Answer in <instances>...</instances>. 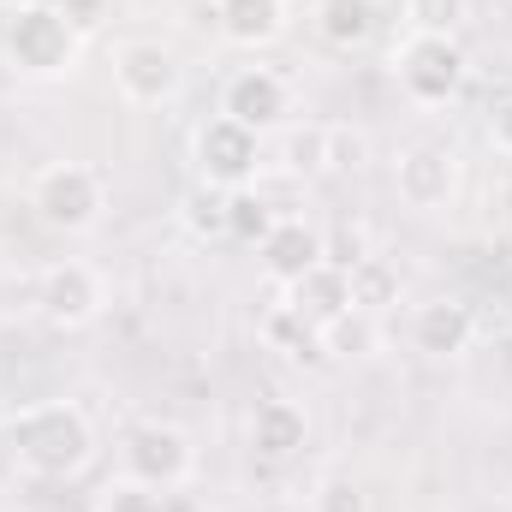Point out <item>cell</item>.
Listing matches in <instances>:
<instances>
[{
    "instance_id": "3",
    "label": "cell",
    "mask_w": 512,
    "mask_h": 512,
    "mask_svg": "<svg viewBox=\"0 0 512 512\" xmlns=\"http://www.w3.org/2000/svg\"><path fill=\"white\" fill-rule=\"evenodd\" d=\"M393 78H399L405 102L447 108L471 78V54H465L459 30H405V42L393 48Z\"/></svg>"
},
{
    "instance_id": "5",
    "label": "cell",
    "mask_w": 512,
    "mask_h": 512,
    "mask_svg": "<svg viewBox=\"0 0 512 512\" xmlns=\"http://www.w3.org/2000/svg\"><path fill=\"white\" fill-rule=\"evenodd\" d=\"M120 471H126L131 483L155 489V495H173V489H185L197 477V441H191V429H179L167 417H149V423L126 429Z\"/></svg>"
},
{
    "instance_id": "13",
    "label": "cell",
    "mask_w": 512,
    "mask_h": 512,
    "mask_svg": "<svg viewBox=\"0 0 512 512\" xmlns=\"http://www.w3.org/2000/svg\"><path fill=\"white\" fill-rule=\"evenodd\" d=\"M310 447V411L298 399H262L251 411V453L262 465H292Z\"/></svg>"
},
{
    "instance_id": "14",
    "label": "cell",
    "mask_w": 512,
    "mask_h": 512,
    "mask_svg": "<svg viewBox=\"0 0 512 512\" xmlns=\"http://www.w3.org/2000/svg\"><path fill=\"white\" fill-rule=\"evenodd\" d=\"M286 304L322 334L328 322H340V316L352 310V268H340V262H316L304 280L286 286Z\"/></svg>"
},
{
    "instance_id": "21",
    "label": "cell",
    "mask_w": 512,
    "mask_h": 512,
    "mask_svg": "<svg viewBox=\"0 0 512 512\" xmlns=\"http://www.w3.org/2000/svg\"><path fill=\"white\" fill-rule=\"evenodd\" d=\"M352 304H358V310H376V316H387V310L399 304V274L387 268L382 256H364V262L352 268Z\"/></svg>"
},
{
    "instance_id": "11",
    "label": "cell",
    "mask_w": 512,
    "mask_h": 512,
    "mask_svg": "<svg viewBox=\"0 0 512 512\" xmlns=\"http://www.w3.org/2000/svg\"><path fill=\"white\" fill-rule=\"evenodd\" d=\"M405 334H411V352H423V358H435V364H453V358H465L471 340H477V310H471L465 298H423V304L411 310Z\"/></svg>"
},
{
    "instance_id": "7",
    "label": "cell",
    "mask_w": 512,
    "mask_h": 512,
    "mask_svg": "<svg viewBox=\"0 0 512 512\" xmlns=\"http://www.w3.org/2000/svg\"><path fill=\"white\" fill-rule=\"evenodd\" d=\"M191 167H197V185H215V191H251L256 173H262V137L245 131L239 120L215 114L203 120L191 137Z\"/></svg>"
},
{
    "instance_id": "17",
    "label": "cell",
    "mask_w": 512,
    "mask_h": 512,
    "mask_svg": "<svg viewBox=\"0 0 512 512\" xmlns=\"http://www.w3.org/2000/svg\"><path fill=\"white\" fill-rule=\"evenodd\" d=\"M322 352H328L334 364H364V358H376V352H382V316L352 304L340 322L322 328Z\"/></svg>"
},
{
    "instance_id": "22",
    "label": "cell",
    "mask_w": 512,
    "mask_h": 512,
    "mask_svg": "<svg viewBox=\"0 0 512 512\" xmlns=\"http://www.w3.org/2000/svg\"><path fill=\"white\" fill-rule=\"evenodd\" d=\"M280 215H274V203L262 197V191H233L227 197V239H245V245H262V233L274 227Z\"/></svg>"
},
{
    "instance_id": "15",
    "label": "cell",
    "mask_w": 512,
    "mask_h": 512,
    "mask_svg": "<svg viewBox=\"0 0 512 512\" xmlns=\"http://www.w3.org/2000/svg\"><path fill=\"white\" fill-rule=\"evenodd\" d=\"M215 24L233 48H274L292 24V0H215Z\"/></svg>"
},
{
    "instance_id": "2",
    "label": "cell",
    "mask_w": 512,
    "mask_h": 512,
    "mask_svg": "<svg viewBox=\"0 0 512 512\" xmlns=\"http://www.w3.org/2000/svg\"><path fill=\"white\" fill-rule=\"evenodd\" d=\"M0 54H6V66H12L18 78H36V84L66 78V72L78 66V24H72L66 6L36 0V6H24V12H6Z\"/></svg>"
},
{
    "instance_id": "9",
    "label": "cell",
    "mask_w": 512,
    "mask_h": 512,
    "mask_svg": "<svg viewBox=\"0 0 512 512\" xmlns=\"http://www.w3.org/2000/svg\"><path fill=\"white\" fill-rule=\"evenodd\" d=\"M221 114L239 120L245 131L268 137V131L292 126V84L274 72V66H239L227 84H221Z\"/></svg>"
},
{
    "instance_id": "12",
    "label": "cell",
    "mask_w": 512,
    "mask_h": 512,
    "mask_svg": "<svg viewBox=\"0 0 512 512\" xmlns=\"http://www.w3.org/2000/svg\"><path fill=\"white\" fill-rule=\"evenodd\" d=\"M256 262H262V274L286 292V286H292V280H304L316 262H328V256H322V227H310L304 215H280V221L262 233Z\"/></svg>"
},
{
    "instance_id": "8",
    "label": "cell",
    "mask_w": 512,
    "mask_h": 512,
    "mask_svg": "<svg viewBox=\"0 0 512 512\" xmlns=\"http://www.w3.org/2000/svg\"><path fill=\"white\" fill-rule=\"evenodd\" d=\"M36 310H42L48 328H66V334L102 322V310H108V280H102V268L84 262V256H60V262L36 280Z\"/></svg>"
},
{
    "instance_id": "6",
    "label": "cell",
    "mask_w": 512,
    "mask_h": 512,
    "mask_svg": "<svg viewBox=\"0 0 512 512\" xmlns=\"http://www.w3.org/2000/svg\"><path fill=\"white\" fill-rule=\"evenodd\" d=\"M114 90L131 108H167L185 90V60L161 36H126L114 48Z\"/></svg>"
},
{
    "instance_id": "26",
    "label": "cell",
    "mask_w": 512,
    "mask_h": 512,
    "mask_svg": "<svg viewBox=\"0 0 512 512\" xmlns=\"http://www.w3.org/2000/svg\"><path fill=\"white\" fill-rule=\"evenodd\" d=\"M102 512H161V495L143 489V483H131V477H120V483L102 495Z\"/></svg>"
},
{
    "instance_id": "1",
    "label": "cell",
    "mask_w": 512,
    "mask_h": 512,
    "mask_svg": "<svg viewBox=\"0 0 512 512\" xmlns=\"http://www.w3.org/2000/svg\"><path fill=\"white\" fill-rule=\"evenodd\" d=\"M6 453L36 483H72L96 459V423L72 399H42L6 417Z\"/></svg>"
},
{
    "instance_id": "24",
    "label": "cell",
    "mask_w": 512,
    "mask_h": 512,
    "mask_svg": "<svg viewBox=\"0 0 512 512\" xmlns=\"http://www.w3.org/2000/svg\"><path fill=\"white\" fill-rule=\"evenodd\" d=\"M405 18L411 30H459L465 0H405Z\"/></svg>"
},
{
    "instance_id": "10",
    "label": "cell",
    "mask_w": 512,
    "mask_h": 512,
    "mask_svg": "<svg viewBox=\"0 0 512 512\" xmlns=\"http://www.w3.org/2000/svg\"><path fill=\"white\" fill-rule=\"evenodd\" d=\"M393 191H399V203L417 209V215L447 209L453 191H459V155H453L447 143H411V149H399V161H393Z\"/></svg>"
},
{
    "instance_id": "25",
    "label": "cell",
    "mask_w": 512,
    "mask_h": 512,
    "mask_svg": "<svg viewBox=\"0 0 512 512\" xmlns=\"http://www.w3.org/2000/svg\"><path fill=\"white\" fill-rule=\"evenodd\" d=\"M286 167L292 173H322V126L286 131Z\"/></svg>"
},
{
    "instance_id": "28",
    "label": "cell",
    "mask_w": 512,
    "mask_h": 512,
    "mask_svg": "<svg viewBox=\"0 0 512 512\" xmlns=\"http://www.w3.org/2000/svg\"><path fill=\"white\" fill-rule=\"evenodd\" d=\"M24 6H36V0H0V12H24Z\"/></svg>"
},
{
    "instance_id": "4",
    "label": "cell",
    "mask_w": 512,
    "mask_h": 512,
    "mask_svg": "<svg viewBox=\"0 0 512 512\" xmlns=\"http://www.w3.org/2000/svg\"><path fill=\"white\" fill-rule=\"evenodd\" d=\"M30 209H36V221H42L48 233L78 239V233L102 227L108 185H102V173L84 167V161H54V167H42V173L30 179Z\"/></svg>"
},
{
    "instance_id": "23",
    "label": "cell",
    "mask_w": 512,
    "mask_h": 512,
    "mask_svg": "<svg viewBox=\"0 0 512 512\" xmlns=\"http://www.w3.org/2000/svg\"><path fill=\"white\" fill-rule=\"evenodd\" d=\"M310 512H370V495L352 471H322L310 483Z\"/></svg>"
},
{
    "instance_id": "18",
    "label": "cell",
    "mask_w": 512,
    "mask_h": 512,
    "mask_svg": "<svg viewBox=\"0 0 512 512\" xmlns=\"http://www.w3.org/2000/svg\"><path fill=\"white\" fill-rule=\"evenodd\" d=\"M262 340H268L274 352H286L292 364H304V358H310V364H322V358H328V352H322V334H316V328L286 304V298L262 316Z\"/></svg>"
},
{
    "instance_id": "27",
    "label": "cell",
    "mask_w": 512,
    "mask_h": 512,
    "mask_svg": "<svg viewBox=\"0 0 512 512\" xmlns=\"http://www.w3.org/2000/svg\"><path fill=\"white\" fill-rule=\"evenodd\" d=\"M489 149L512 161V96L507 102H495V114H489Z\"/></svg>"
},
{
    "instance_id": "19",
    "label": "cell",
    "mask_w": 512,
    "mask_h": 512,
    "mask_svg": "<svg viewBox=\"0 0 512 512\" xmlns=\"http://www.w3.org/2000/svg\"><path fill=\"white\" fill-rule=\"evenodd\" d=\"M227 197H233V191L191 185V191L179 197V227H185L197 245H209V239H227Z\"/></svg>"
},
{
    "instance_id": "16",
    "label": "cell",
    "mask_w": 512,
    "mask_h": 512,
    "mask_svg": "<svg viewBox=\"0 0 512 512\" xmlns=\"http://www.w3.org/2000/svg\"><path fill=\"white\" fill-rule=\"evenodd\" d=\"M310 24L328 48L340 54H358L370 36H376V0H310Z\"/></svg>"
},
{
    "instance_id": "20",
    "label": "cell",
    "mask_w": 512,
    "mask_h": 512,
    "mask_svg": "<svg viewBox=\"0 0 512 512\" xmlns=\"http://www.w3.org/2000/svg\"><path fill=\"white\" fill-rule=\"evenodd\" d=\"M370 167V131L358 126H322V173L352 179Z\"/></svg>"
}]
</instances>
